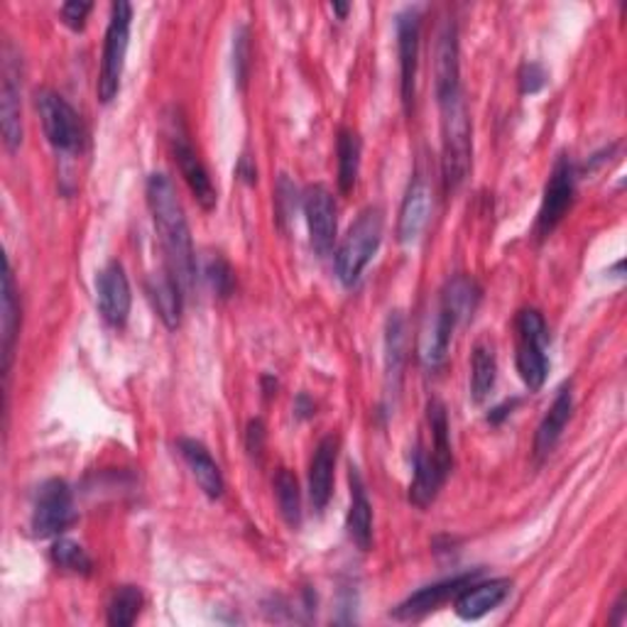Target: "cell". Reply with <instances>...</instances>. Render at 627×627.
Returning a JSON list of instances; mask_svg holds the SVG:
<instances>
[{
	"label": "cell",
	"instance_id": "12",
	"mask_svg": "<svg viewBox=\"0 0 627 627\" xmlns=\"http://www.w3.org/2000/svg\"><path fill=\"white\" fill-rule=\"evenodd\" d=\"M0 130L10 152L22 142V111H20V64L13 44L3 47V87H0Z\"/></svg>",
	"mask_w": 627,
	"mask_h": 627
},
{
	"label": "cell",
	"instance_id": "21",
	"mask_svg": "<svg viewBox=\"0 0 627 627\" xmlns=\"http://www.w3.org/2000/svg\"><path fill=\"white\" fill-rule=\"evenodd\" d=\"M148 297L167 329H177L182 321V285L177 277L165 270L148 277Z\"/></svg>",
	"mask_w": 627,
	"mask_h": 627
},
{
	"label": "cell",
	"instance_id": "23",
	"mask_svg": "<svg viewBox=\"0 0 627 627\" xmlns=\"http://www.w3.org/2000/svg\"><path fill=\"white\" fill-rule=\"evenodd\" d=\"M348 480H351V508H348L346 529L354 545L360 551H368L372 545V505L368 500L364 478H360L358 468H351Z\"/></svg>",
	"mask_w": 627,
	"mask_h": 627
},
{
	"label": "cell",
	"instance_id": "9",
	"mask_svg": "<svg viewBox=\"0 0 627 627\" xmlns=\"http://www.w3.org/2000/svg\"><path fill=\"white\" fill-rule=\"evenodd\" d=\"M574 191H576L574 165L569 157L561 155L549 175L545 197H541V207L537 213V236L539 238H547L554 228L561 223L566 211L571 209Z\"/></svg>",
	"mask_w": 627,
	"mask_h": 627
},
{
	"label": "cell",
	"instance_id": "19",
	"mask_svg": "<svg viewBox=\"0 0 627 627\" xmlns=\"http://www.w3.org/2000/svg\"><path fill=\"white\" fill-rule=\"evenodd\" d=\"M177 449H179V454H182L185 464L189 466L191 476H195L199 488L203 490V496L211 498V500L221 498L223 490H226L223 474H221L219 464L213 461V456L209 454L207 446H203L197 439H179Z\"/></svg>",
	"mask_w": 627,
	"mask_h": 627
},
{
	"label": "cell",
	"instance_id": "7",
	"mask_svg": "<svg viewBox=\"0 0 627 627\" xmlns=\"http://www.w3.org/2000/svg\"><path fill=\"white\" fill-rule=\"evenodd\" d=\"M71 522H74V496H71L69 484L62 478L47 480L38 490V498H34L32 505V535L50 539L62 535Z\"/></svg>",
	"mask_w": 627,
	"mask_h": 627
},
{
	"label": "cell",
	"instance_id": "14",
	"mask_svg": "<svg viewBox=\"0 0 627 627\" xmlns=\"http://www.w3.org/2000/svg\"><path fill=\"white\" fill-rule=\"evenodd\" d=\"M476 578H478V571L458 574V576H451V578H444V581H439V584H431L427 588H421L395 608V618H400V620L425 618V615H429L431 610H437L441 603H446L449 598H456L466 586L474 584Z\"/></svg>",
	"mask_w": 627,
	"mask_h": 627
},
{
	"label": "cell",
	"instance_id": "1",
	"mask_svg": "<svg viewBox=\"0 0 627 627\" xmlns=\"http://www.w3.org/2000/svg\"><path fill=\"white\" fill-rule=\"evenodd\" d=\"M145 195H148V207L157 238H160L165 250L167 270L177 277L179 285L189 289L197 280L195 246H191L189 221L172 179L162 172L150 175L148 185H145Z\"/></svg>",
	"mask_w": 627,
	"mask_h": 627
},
{
	"label": "cell",
	"instance_id": "8",
	"mask_svg": "<svg viewBox=\"0 0 627 627\" xmlns=\"http://www.w3.org/2000/svg\"><path fill=\"white\" fill-rule=\"evenodd\" d=\"M170 145H172L175 162L179 167V172H182L189 191L195 195V199L199 201V207L203 211H211L216 207V201H219V195H216V187L211 182L207 165L201 162L199 152L195 150V145H191L189 132L182 120H172Z\"/></svg>",
	"mask_w": 627,
	"mask_h": 627
},
{
	"label": "cell",
	"instance_id": "39",
	"mask_svg": "<svg viewBox=\"0 0 627 627\" xmlns=\"http://www.w3.org/2000/svg\"><path fill=\"white\" fill-rule=\"evenodd\" d=\"M236 175L243 177L248 185H256V179H258V170H256V167H250L248 157H240V165L236 167Z\"/></svg>",
	"mask_w": 627,
	"mask_h": 627
},
{
	"label": "cell",
	"instance_id": "40",
	"mask_svg": "<svg viewBox=\"0 0 627 627\" xmlns=\"http://www.w3.org/2000/svg\"><path fill=\"white\" fill-rule=\"evenodd\" d=\"M295 415H297L299 419H309V417L314 415V402L309 400L307 395H299V397H297V402H295Z\"/></svg>",
	"mask_w": 627,
	"mask_h": 627
},
{
	"label": "cell",
	"instance_id": "29",
	"mask_svg": "<svg viewBox=\"0 0 627 627\" xmlns=\"http://www.w3.org/2000/svg\"><path fill=\"white\" fill-rule=\"evenodd\" d=\"M336 152H339V189L348 195L356 187V179L360 172V138L351 128H341L339 142H336Z\"/></svg>",
	"mask_w": 627,
	"mask_h": 627
},
{
	"label": "cell",
	"instance_id": "25",
	"mask_svg": "<svg viewBox=\"0 0 627 627\" xmlns=\"http://www.w3.org/2000/svg\"><path fill=\"white\" fill-rule=\"evenodd\" d=\"M446 478H449V474H444L439 464L431 458L429 449L419 444L415 451V478L412 486H409V502L417 505L421 510L429 508V505L437 500Z\"/></svg>",
	"mask_w": 627,
	"mask_h": 627
},
{
	"label": "cell",
	"instance_id": "28",
	"mask_svg": "<svg viewBox=\"0 0 627 627\" xmlns=\"http://www.w3.org/2000/svg\"><path fill=\"white\" fill-rule=\"evenodd\" d=\"M498 378V358L492 346L480 341L474 348V364H470V395H474V402H484L490 395V390L496 388Z\"/></svg>",
	"mask_w": 627,
	"mask_h": 627
},
{
	"label": "cell",
	"instance_id": "17",
	"mask_svg": "<svg viewBox=\"0 0 627 627\" xmlns=\"http://www.w3.org/2000/svg\"><path fill=\"white\" fill-rule=\"evenodd\" d=\"M456 327L458 321L441 305L431 311L427 327L419 336V360L427 370H439L446 364Z\"/></svg>",
	"mask_w": 627,
	"mask_h": 627
},
{
	"label": "cell",
	"instance_id": "4",
	"mask_svg": "<svg viewBox=\"0 0 627 627\" xmlns=\"http://www.w3.org/2000/svg\"><path fill=\"white\" fill-rule=\"evenodd\" d=\"M130 22L132 6L126 3V0H118V3L111 6V20H108L103 40L99 83H96V93H99L101 103H111L120 91V79H123L126 54L130 44Z\"/></svg>",
	"mask_w": 627,
	"mask_h": 627
},
{
	"label": "cell",
	"instance_id": "27",
	"mask_svg": "<svg viewBox=\"0 0 627 627\" xmlns=\"http://www.w3.org/2000/svg\"><path fill=\"white\" fill-rule=\"evenodd\" d=\"M478 301H480V287L476 285V280H470L466 275H456L454 280L446 282L439 305L449 311L458 324H464L474 317Z\"/></svg>",
	"mask_w": 627,
	"mask_h": 627
},
{
	"label": "cell",
	"instance_id": "31",
	"mask_svg": "<svg viewBox=\"0 0 627 627\" xmlns=\"http://www.w3.org/2000/svg\"><path fill=\"white\" fill-rule=\"evenodd\" d=\"M142 608V594L136 586H120L108 603V625L130 627L138 620Z\"/></svg>",
	"mask_w": 627,
	"mask_h": 627
},
{
	"label": "cell",
	"instance_id": "16",
	"mask_svg": "<svg viewBox=\"0 0 627 627\" xmlns=\"http://www.w3.org/2000/svg\"><path fill=\"white\" fill-rule=\"evenodd\" d=\"M512 584L508 578H492V581L484 584H470L454 600V610L461 620L474 623L480 620L484 615L496 610L500 603L510 596Z\"/></svg>",
	"mask_w": 627,
	"mask_h": 627
},
{
	"label": "cell",
	"instance_id": "11",
	"mask_svg": "<svg viewBox=\"0 0 627 627\" xmlns=\"http://www.w3.org/2000/svg\"><path fill=\"white\" fill-rule=\"evenodd\" d=\"M305 216L314 252L319 258H327L334 250L336 231H339V209H336V199L327 187L314 185L307 189Z\"/></svg>",
	"mask_w": 627,
	"mask_h": 627
},
{
	"label": "cell",
	"instance_id": "42",
	"mask_svg": "<svg viewBox=\"0 0 627 627\" xmlns=\"http://www.w3.org/2000/svg\"><path fill=\"white\" fill-rule=\"evenodd\" d=\"M334 13H339V18H346L348 16V10H351V6L348 3H334Z\"/></svg>",
	"mask_w": 627,
	"mask_h": 627
},
{
	"label": "cell",
	"instance_id": "2",
	"mask_svg": "<svg viewBox=\"0 0 627 627\" xmlns=\"http://www.w3.org/2000/svg\"><path fill=\"white\" fill-rule=\"evenodd\" d=\"M437 101L441 108V177L446 189H456L470 170V152H474L470 116L464 91L439 96Z\"/></svg>",
	"mask_w": 627,
	"mask_h": 627
},
{
	"label": "cell",
	"instance_id": "13",
	"mask_svg": "<svg viewBox=\"0 0 627 627\" xmlns=\"http://www.w3.org/2000/svg\"><path fill=\"white\" fill-rule=\"evenodd\" d=\"M96 299H99V311L101 317L111 324V327L120 329L126 327L132 295H130V282L126 268L118 260H111L106 268L96 277Z\"/></svg>",
	"mask_w": 627,
	"mask_h": 627
},
{
	"label": "cell",
	"instance_id": "5",
	"mask_svg": "<svg viewBox=\"0 0 627 627\" xmlns=\"http://www.w3.org/2000/svg\"><path fill=\"white\" fill-rule=\"evenodd\" d=\"M549 331L547 321L537 309H522L517 314V372L529 390L537 392L549 372Z\"/></svg>",
	"mask_w": 627,
	"mask_h": 627
},
{
	"label": "cell",
	"instance_id": "26",
	"mask_svg": "<svg viewBox=\"0 0 627 627\" xmlns=\"http://www.w3.org/2000/svg\"><path fill=\"white\" fill-rule=\"evenodd\" d=\"M407 321L402 311H390L385 321V380L388 390L397 392L402 385V370L407 360Z\"/></svg>",
	"mask_w": 627,
	"mask_h": 627
},
{
	"label": "cell",
	"instance_id": "15",
	"mask_svg": "<svg viewBox=\"0 0 627 627\" xmlns=\"http://www.w3.org/2000/svg\"><path fill=\"white\" fill-rule=\"evenodd\" d=\"M431 216V189L425 177L415 175L409 182L402 207H400V219H397V238L400 243H415V240L425 233Z\"/></svg>",
	"mask_w": 627,
	"mask_h": 627
},
{
	"label": "cell",
	"instance_id": "20",
	"mask_svg": "<svg viewBox=\"0 0 627 627\" xmlns=\"http://www.w3.org/2000/svg\"><path fill=\"white\" fill-rule=\"evenodd\" d=\"M574 412V395H571V385H564V388L554 397L551 407L547 409L545 419L539 421L537 427V437H535V454L541 458L554 451V446L559 444L561 434L569 425Z\"/></svg>",
	"mask_w": 627,
	"mask_h": 627
},
{
	"label": "cell",
	"instance_id": "41",
	"mask_svg": "<svg viewBox=\"0 0 627 627\" xmlns=\"http://www.w3.org/2000/svg\"><path fill=\"white\" fill-rule=\"evenodd\" d=\"M618 613H625V596H620V600L615 603V615H618ZM610 623L620 625V618H610Z\"/></svg>",
	"mask_w": 627,
	"mask_h": 627
},
{
	"label": "cell",
	"instance_id": "18",
	"mask_svg": "<svg viewBox=\"0 0 627 627\" xmlns=\"http://www.w3.org/2000/svg\"><path fill=\"white\" fill-rule=\"evenodd\" d=\"M336 454H339V439L329 434L317 446V451L311 456L309 466V498L317 512L327 510L334 492V468H336Z\"/></svg>",
	"mask_w": 627,
	"mask_h": 627
},
{
	"label": "cell",
	"instance_id": "6",
	"mask_svg": "<svg viewBox=\"0 0 627 627\" xmlns=\"http://www.w3.org/2000/svg\"><path fill=\"white\" fill-rule=\"evenodd\" d=\"M34 106L42 120L44 136L57 152H77L83 142V126L79 113L62 93L52 89H40L34 96Z\"/></svg>",
	"mask_w": 627,
	"mask_h": 627
},
{
	"label": "cell",
	"instance_id": "35",
	"mask_svg": "<svg viewBox=\"0 0 627 627\" xmlns=\"http://www.w3.org/2000/svg\"><path fill=\"white\" fill-rule=\"evenodd\" d=\"M517 79H520V91L525 96H535V93L545 89L547 71H545V67L537 64V62H527V64H522L520 77H517Z\"/></svg>",
	"mask_w": 627,
	"mask_h": 627
},
{
	"label": "cell",
	"instance_id": "32",
	"mask_svg": "<svg viewBox=\"0 0 627 627\" xmlns=\"http://www.w3.org/2000/svg\"><path fill=\"white\" fill-rule=\"evenodd\" d=\"M50 557L57 569H62V571L81 574V576H89L93 571V561L87 554V549L71 539H57Z\"/></svg>",
	"mask_w": 627,
	"mask_h": 627
},
{
	"label": "cell",
	"instance_id": "36",
	"mask_svg": "<svg viewBox=\"0 0 627 627\" xmlns=\"http://www.w3.org/2000/svg\"><path fill=\"white\" fill-rule=\"evenodd\" d=\"M91 3H83V0H71V3L62 6V22L71 30H83L87 26V18L91 13Z\"/></svg>",
	"mask_w": 627,
	"mask_h": 627
},
{
	"label": "cell",
	"instance_id": "34",
	"mask_svg": "<svg viewBox=\"0 0 627 627\" xmlns=\"http://www.w3.org/2000/svg\"><path fill=\"white\" fill-rule=\"evenodd\" d=\"M233 67H236V79L240 87H246L248 81V69H250V40H248V30L240 28L236 32V42H233Z\"/></svg>",
	"mask_w": 627,
	"mask_h": 627
},
{
	"label": "cell",
	"instance_id": "38",
	"mask_svg": "<svg viewBox=\"0 0 627 627\" xmlns=\"http://www.w3.org/2000/svg\"><path fill=\"white\" fill-rule=\"evenodd\" d=\"M246 446H248V454L260 458L262 449H265V425L262 419H250L248 421V429H246Z\"/></svg>",
	"mask_w": 627,
	"mask_h": 627
},
{
	"label": "cell",
	"instance_id": "33",
	"mask_svg": "<svg viewBox=\"0 0 627 627\" xmlns=\"http://www.w3.org/2000/svg\"><path fill=\"white\" fill-rule=\"evenodd\" d=\"M203 275H207V282L211 285V289L216 295H219L221 299H228L233 295V287H236V275H233V268L228 265V260H223L221 256H213L207 260V270H203Z\"/></svg>",
	"mask_w": 627,
	"mask_h": 627
},
{
	"label": "cell",
	"instance_id": "30",
	"mask_svg": "<svg viewBox=\"0 0 627 627\" xmlns=\"http://www.w3.org/2000/svg\"><path fill=\"white\" fill-rule=\"evenodd\" d=\"M275 496H277V505H280L285 522L292 529H297L301 525V492H299L297 476L292 474V470H287V468L277 470Z\"/></svg>",
	"mask_w": 627,
	"mask_h": 627
},
{
	"label": "cell",
	"instance_id": "22",
	"mask_svg": "<svg viewBox=\"0 0 627 627\" xmlns=\"http://www.w3.org/2000/svg\"><path fill=\"white\" fill-rule=\"evenodd\" d=\"M434 89H437V99L446 93L461 91V64H458V30L454 22H446L439 44H437V67H434Z\"/></svg>",
	"mask_w": 627,
	"mask_h": 627
},
{
	"label": "cell",
	"instance_id": "3",
	"mask_svg": "<svg viewBox=\"0 0 627 627\" xmlns=\"http://www.w3.org/2000/svg\"><path fill=\"white\" fill-rule=\"evenodd\" d=\"M382 211L378 207H368L358 216L356 223L348 228L346 238L336 250V275L346 287L358 285L360 275L366 272L370 260L382 243Z\"/></svg>",
	"mask_w": 627,
	"mask_h": 627
},
{
	"label": "cell",
	"instance_id": "10",
	"mask_svg": "<svg viewBox=\"0 0 627 627\" xmlns=\"http://www.w3.org/2000/svg\"><path fill=\"white\" fill-rule=\"evenodd\" d=\"M419 34L421 18L417 8H407L397 16V54H400V93L405 113L415 108L417 96V71H419Z\"/></svg>",
	"mask_w": 627,
	"mask_h": 627
},
{
	"label": "cell",
	"instance_id": "24",
	"mask_svg": "<svg viewBox=\"0 0 627 627\" xmlns=\"http://www.w3.org/2000/svg\"><path fill=\"white\" fill-rule=\"evenodd\" d=\"M18 331H20V299H18L13 268H10V262H6L3 314H0V354H3V376H8L10 364H13Z\"/></svg>",
	"mask_w": 627,
	"mask_h": 627
},
{
	"label": "cell",
	"instance_id": "37",
	"mask_svg": "<svg viewBox=\"0 0 627 627\" xmlns=\"http://www.w3.org/2000/svg\"><path fill=\"white\" fill-rule=\"evenodd\" d=\"M295 207H297V189L292 182H289L287 175H282L280 182H277V209H280L282 219H287V213Z\"/></svg>",
	"mask_w": 627,
	"mask_h": 627
}]
</instances>
